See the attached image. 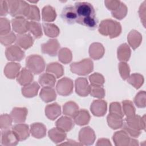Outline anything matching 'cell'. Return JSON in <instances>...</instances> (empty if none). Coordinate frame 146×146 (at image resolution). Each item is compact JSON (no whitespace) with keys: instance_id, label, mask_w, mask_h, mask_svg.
Returning <instances> with one entry per match:
<instances>
[{"instance_id":"cell-47","label":"cell","mask_w":146,"mask_h":146,"mask_svg":"<svg viewBox=\"0 0 146 146\" xmlns=\"http://www.w3.org/2000/svg\"><path fill=\"white\" fill-rule=\"evenodd\" d=\"M13 119L10 115L5 113L1 115L0 117V127L1 129H8L12 124Z\"/></svg>"},{"instance_id":"cell-46","label":"cell","mask_w":146,"mask_h":146,"mask_svg":"<svg viewBox=\"0 0 146 146\" xmlns=\"http://www.w3.org/2000/svg\"><path fill=\"white\" fill-rule=\"evenodd\" d=\"M134 103L138 108H144L146 106V94L144 91H139L134 98Z\"/></svg>"},{"instance_id":"cell-45","label":"cell","mask_w":146,"mask_h":146,"mask_svg":"<svg viewBox=\"0 0 146 146\" xmlns=\"http://www.w3.org/2000/svg\"><path fill=\"white\" fill-rule=\"evenodd\" d=\"M16 38L17 36L12 31L5 35H0V42L4 46H10L11 44L15 42Z\"/></svg>"},{"instance_id":"cell-23","label":"cell","mask_w":146,"mask_h":146,"mask_svg":"<svg viewBox=\"0 0 146 146\" xmlns=\"http://www.w3.org/2000/svg\"><path fill=\"white\" fill-rule=\"evenodd\" d=\"M34 79L32 72L26 68H22L17 77V80L19 84L22 86H26L31 83Z\"/></svg>"},{"instance_id":"cell-27","label":"cell","mask_w":146,"mask_h":146,"mask_svg":"<svg viewBox=\"0 0 146 146\" xmlns=\"http://www.w3.org/2000/svg\"><path fill=\"white\" fill-rule=\"evenodd\" d=\"M39 88L38 83L36 82H33L22 88V94L26 98H33L37 95Z\"/></svg>"},{"instance_id":"cell-48","label":"cell","mask_w":146,"mask_h":146,"mask_svg":"<svg viewBox=\"0 0 146 146\" xmlns=\"http://www.w3.org/2000/svg\"><path fill=\"white\" fill-rule=\"evenodd\" d=\"M105 94V90L102 86H90V94L92 96L99 99H102L104 97Z\"/></svg>"},{"instance_id":"cell-5","label":"cell","mask_w":146,"mask_h":146,"mask_svg":"<svg viewBox=\"0 0 146 146\" xmlns=\"http://www.w3.org/2000/svg\"><path fill=\"white\" fill-rule=\"evenodd\" d=\"M94 69V63L89 58L84 59L79 62H73L70 64L71 71L79 75H87Z\"/></svg>"},{"instance_id":"cell-52","label":"cell","mask_w":146,"mask_h":146,"mask_svg":"<svg viewBox=\"0 0 146 146\" xmlns=\"http://www.w3.org/2000/svg\"><path fill=\"white\" fill-rule=\"evenodd\" d=\"M121 128L124 131L131 137H137L141 134V131H139V130H136L132 128L131 127L128 126L126 123H123Z\"/></svg>"},{"instance_id":"cell-39","label":"cell","mask_w":146,"mask_h":146,"mask_svg":"<svg viewBox=\"0 0 146 146\" xmlns=\"http://www.w3.org/2000/svg\"><path fill=\"white\" fill-rule=\"evenodd\" d=\"M144 81V77L142 75L135 73L132 74L127 79V82L134 87L136 89L140 88L143 84Z\"/></svg>"},{"instance_id":"cell-33","label":"cell","mask_w":146,"mask_h":146,"mask_svg":"<svg viewBox=\"0 0 146 146\" xmlns=\"http://www.w3.org/2000/svg\"><path fill=\"white\" fill-rule=\"evenodd\" d=\"M56 13L55 9L50 5L45 6L42 11V18L44 22H51L55 21Z\"/></svg>"},{"instance_id":"cell-40","label":"cell","mask_w":146,"mask_h":146,"mask_svg":"<svg viewBox=\"0 0 146 146\" xmlns=\"http://www.w3.org/2000/svg\"><path fill=\"white\" fill-rule=\"evenodd\" d=\"M58 59L63 64L69 63L72 59V55L71 50L68 48H62L58 51Z\"/></svg>"},{"instance_id":"cell-10","label":"cell","mask_w":146,"mask_h":146,"mask_svg":"<svg viewBox=\"0 0 146 146\" xmlns=\"http://www.w3.org/2000/svg\"><path fill=\"white\" fill-rule=\"evenodd\" d=\"M60 16L63 21L70 25L75 23L78 18L75 7L71 5H66L63 7Z\"/></svg>"},{"instance_id":"cell-1","label":"cell","mask_w":146,"mask_h":146,"mask_svg":"<svg viewBox=\"0 0 146 146\" xmlns=\"http://www.w3.org/2000/svg\"><path fill=\"white\" fill-rule=\"evenodd\" d=\"M99 33L104 36H108L110 38H114L118 36L121 33V26L118 22L106 19L103 20L98 27Z\"/></svg>"},{"instance_id":"cell-18","label":"cell","mask_w":146,"mask_h":146,"mask_svg":"<svg viewBox=\"0 0 146 146\" xmlns=\"http://www.w3.org/2000/svg\"><path fill=\"white\" fill-rule=\"evenodd\" d=\"M12 130L16 133L21 141L25 140L29 137L30 130L28 125L26 124H17L13 126Z\"/></svg>"},{"instance_id":"cell-15","label":"cell","mask_w":146,"mask_h":146,"mask_svg":"<svg viewBox=\"0 0 146 146\" xmlns=\"http://www.w3.org/2000/svg\"><path fill=\"white\" fill-rule=\"evenodd\" d=\"M29 21L24 17H17L12 19L13 30L18 34L26 33L28 31Z\"/></svg>"},{"instance_id":"cell-17","label":"cell","mask_w":146,"mask_h":146,"mask_svg":"<svg viewBox=\"0 0 146 146\" xmlns=\"http://www.w3.org/2000/svg\"><path fill=\"white\" fill-rule=\"evenodd\" d=\"M90 56L94 60L102 58L105 52V49L102 44L98 42L92 43L89 47Z\"/></svg>"},{"instance_id":"cell-11","label":"cell","mask_w":146,"mask_h":146,"mask_svg":"<svg viewBox=\"0 0 146 146\" xmlns=\"http://www.w3.org/2000/svg\"><path fill=\"white\" fill-rule=\"evenodd\" d=\"M60 48V44L57 39H51L41 45V51L43 54L51 56L57 55Z\"/></svg>"},{"instance_id":"cell-35","label":"cell","mask_w":146,"mask_h":146,"mask_svg":"<svg viewBox=\"0 0 146 146\" xmlns=\"http://www.w3.org/2000/svg\"><path fill=\"white\" fill-rule=\"evenodd\" d=\"M79 111V106L72 101L66 102L63 106V113L70 117H74Z\"/></svg>"},{"instance_id":"cell-8","label":"cell","mask_w":146,"mask_h":146,"mask_svg":"<svg viewBox=\"0 0 146 146\" xmlns=\"http://www.w3.org/2000/svg\"><path fill=\"white\" fill-rule=\"evenodd\" d=\"M96 138L94 131L90 127L82 128L79 132V140L82 145H92Z\"/></svg>"},{"instance_id":"cell-28","label":"cell","mask_w":146,"mask_h":146,"mask_svg":"<svg viewBox=\"0 0 146 146\" xmlns=\"http://www.w3.org/2000/svg\"><path fill=\"white\" fill-rule=\"evenodd\" d=\"M56 127L60 129L68 132L71 130L74 126V121L68 116H62L55 123Z\"/></svg>"},{"instance_id":"cell-29","label":"cell","mask_w":146,"mask_h":146,"mask_svg":"<svg viewBox=\"0 0 146 146\" xmlns=\"http://www.w3.org/2000/svg\"><path fill=\"white\" fill-rule=\"evenodd\" d=\"M39 96L43 102L49 103L56 99V94L52 87H43L40 90Z\"/></svg>"},{"instance_id":"cell-13","label":"cell","mask_w":146,"mask_h":146,"mask_svg":"<svg viewBox=\"0 0 146 146\" xmlns=\"http://www.w3.org/2000/svg\"><path fill=\"white\" fill-rule=\"evenodd\" d=\"M127 124L133 129L141 131L145 130V116L141 117L139 115H133L131 117L125 118Z\"/></svg>"},{"instance_id":"cell-6","label":"cell","mask_w":146,"mask_h":146,"mask_svg":"<svg viewBox=\"0 0 146 146\" xmlns=\"http://www.w3.org/2000/svg\"><path fill=\"white\" fill-rule=\"evenodd\" d=\"M73 81L67 77L59 79L56 86V90L58 94L62 96H68L73 91Z\"/></svg>"},{"instance_id":"cell-56","label":"cell","mask_w":146,"mask_h":146,"mask_svg":"<svg viewBox=\"0 0 146 146\" xmlns=\"http://www.w3.org/2000/svg\"><path fill=\"white\" fill-rule=\"evenodd\" d=\"M98 146H109V145H111V143H110V141L107 139H105V138H102V139H99L97 143L96 144Z\"/></svg>"},{"instance_id":"cell-43","label":"cell","mask_w":146,"mask_h":146,"mask_svg":"<svg viewBox=\"0 0 146 146\" xmlns=\"http://www.w3.org/2000/svg\"><path fill=\"white\" fill-rule=\"evenodd\" d=\"M26 18L27 19L30 20L31 21H39L40 16L38 7L35 5H30L29 13Z\"/></svg>"},{"instance_id":"cell-49","label":"cell","mask_w":146,"mask_h":146,"mask_svg":"<svg viewBox=\"0 0 146 146\" xmlns=\"http://www.w3.org/2000/svg\"><path fill=\"white\" fill-rule=\"evenodd\" d=\"M119 71L121 78L123 80H126L129 76L130 68L129 65L124 62H121L118 65Z\"/></svg>"},{"instance_id":"cell-54","label":"cell","mask_w":146,"mask_h":146,"mask_svg":"<svg viewBox=\"0 0 146 146\" xmlns=\"http://www.w3.org/2000/svg\"><path fill=\"white\" fill-rule=\"evenodd\" d=\"M139 15L144 27H145V1L141 4L139 10Z\"/></svg>"},{"instance_id":"cell-42","label":"cell","mask_w":146,"mask_h":146,"mask_svg":"<svg viewBox=\"0 0 146 146\" xmlns=\"http://www.w3.org/2000/svg\"><path fill=\"white\" fill-rule=\"evenodd\" d=\"M128 11L127 7L126 5L121 2L119 6L114 11H111V14L113 17L116 18L117 19H122L127 15Z\"/></svg>"},{"instance_id":"cell-32","label":"cell","mask_w":146,"mask_h":146,"mask_svg":"<svg viewBox=\"0 0 146 146\" xmlns=\"http://www.w3.org/2000/svg\"><path fill=\"white\" fill-rule=\"evenodd\" d=\"M107 121L108 126L113 129H117L121 128L123 124L122 117L119 115L110 113L107 117Z\"/></svg>"},{"instance_id":"cell-2","label":"cell","mask_w":146,"mask_h":146,"mask_svg":"<svg viewBox=\"0 0 146 146\" xmlns=\"http://www.w3.org/2000/svg\"><path fill=\"white\" fill-rule=\"evenodd\" d=\"M75 9L78 15L76 22L80 24L84 21L95 18V11L93 6L86 2H76Z\"/></svg>"},{"instance_id":"cell-55","label":"cell","mask_w":146,"mask_h":146,"mask_svg":"<svg viewBox=\"0 0 146 146\" xmlns=\"http://www.w3.org/2000/svg\"><path fill=\"white\" fill-rule=\"evenodd\" d=\"M9 13V6L6 1H0V15L5 16Z\"/></svg>"},{"instance_id":"cell-16","label":"cell","mask_w":146,"mask_h":146,"mask_svg":"<svg viewBox=\"0 0 146 146\" xmlns=\"http://www.w3.org/2000/svg\"><path fill=\"white\" fill-rule=\"evenodd\" d=\"M28 110L26 107H14L10 113L13 121L17 123H24L26 119Z\"/></svg>"},{"instance_id":"cell-38","label":"cell","mask_w":146,"mask_h":146,"mask_svg":"<svg viewBox=\"0 0 146 146\" xmlns=\"http://www.w3.org/2000/svg\"><path fill=\"white\" fill-rule=\"evenodd\" d=\"M28 31L34 36L35 38H39L42 36L43 32L41 25L35 21L29 22Z\"/></svg>"},{"instance_id":"cell-9","label":"cell","mask_w":146,"mask_h":146,"mask_svg":"<svg viewBox=\"0 0 146 146\" xmlns=\"http://www.w3.org/2000/svg\"><path fill=\"white\" fill-rule=\"evenodd\" d=\"M19 139L16 133L10 129H4L1 132V144L5 146H14L18 144Z\"/></svg>"},{"instance_id":"cell-21","label":"cell","mask_w":146,"mask_h":146,"mask_svg":"<svg viewBox=\"0 0 146 146\" xmlns=\"http://www.w3.org/2000/svg\"><path fill=\"white\" fill-rule=\"evenodd\" d=\"M21 65L19 63L15 62L7 63L4 68V74L9 79H14L18 75Z\"/></svg>"},{"instance_id":"cell-34","label":"cell","mask_w":146,"mask_h":146,"mask_svg":"<svg viewBox=\"0 0 146 146\" xmlns=\"http://www.w3.org/2000/svg\"><path fill=\"white\" fill-rule=\"evenodd\" d=\"M46 71L54 75L56 78H60L64 74L62 65L58 62H52L48 64L46 67Z\"/></svg>"},{"instance_id":"cell-14","label":"cell","mask_w":146,"mask_h":146,"mask_svg":"<svg viewBox=\"0 0 146 146\" xmlns=\"http://www.w3.org/2000/svg\"><path fill=\"white\" fill-rule=\"evenodd\" d=\"M107 110V103L105 100L98 99L92 102L90 106V110L92 113L96 116H103Z\"/></svg>"},{"instance_id":"cell-4","label":"cell","mask_w":146,"mask_h":146,"mask_svg":"<svg viewBox=\"0 0 146 146\" xmlns=\"http://www.w3.org/2000/svg\"><path fill=\"white\" fill-rule=\"evenodd\" d=\"M26 67L34 74H39L45 68V62L43 58L36 54L30 55L26 58Z\"/></svg>"},{"instance_id":"cell-7","label":"cell","mask_w":146,"mask_h":146,"mask_svg":"<svg viewBox=\"0 0 146 146\" xmlns=\"http://www.w3.org/2000/svg\"><path fill=\"white\" fill-rule=\"evenodd\" d=\"M5 55L7 60L12 62H19L25 56V52L19 46L16 44L8 46L5 50Z\"/></svg>"},{"instance_id":"cell-20","label":"cell","mask_w":146,"mask_h":146,"mask_svg":"<svg viewBox=\"0 0 146 146\" xmlns=\"http://www.w3.org/2000/svg\"><path fill=\"white\" fill-rule=\"evenodd\" d=\"M15 42L20 47L26 50L31 47L34 43V38L29 34H18Z\"/></svg>"},{"instance_id":"cell-41","label":"cell","mask_w":146,"mask_h":146,"mask_svg":"<svg viewBox=\"0 0 146 146\" xmlns=\"http://www.w3.org/2000/svg\"><path fill=\"white\" fill-rule=\"evenodd\" d=\"M122 108L123 113L126 117H131L135 115V108L133 103L129 100H125L122 102Z\"/></svg>"},{"instance_id":"cell-37","label":"cell","mask_w":146,"mask_h":146,"mask_svg":"<svg viewBox=\"0 0 146 146\" xmlns=\"http://www.w3.org/2000/svg\"><path fill=\"white\" fill-rule=\"evenodd\" d=\"M42 26L45 35L48 37L55 38L60 33V30L58 27L53 23H43Z\"/></svg>"},{"instance_id":"cell-31","label":"cell","mask_w":146,"mask_h":146,"mask_svg":"<svg viewBox=\"0 0 146 146\" xmlns=\"http://www.w3.org/2000/svg\"><path fill=\"white\" fill-rule=\"evenodd\" d=\"M90 115L89 112L84 110H79L78 113L74 117V123L77 125L82 126L87 124L90 120Z\"/></svg>"},{"instance_id":"cell-26","label":"cell","mask_w":146,"mask_h":146,"mask_svg":"<svg viewBox=\"0 0 146 146\" xmlns=\"http://www.w3.org/2000/svg\"><path fill=\"white\" fill-rule=\"evenodd\" d=\"M30 133L36 139L44 137L46 135V127L41 123H34L30 125Z\"/></svg>"},{"instance_id":"cell-36","label":"cell","mask_w":146,"mask_h":146,"mask_svg":"<svg viewBox=\"0 0 146 146\" xmlns=\"http://www.w3.org/2000/svg\"><path fill=\"white\" fill-rule=\"evenodd\" d=\"M38 82L42 87H53L55 84L56 78L55 76L51 74L46 72L39 76Z\"/></svg>"},{"instance_id":"cell-30","label":"cell","mask_w":146,"mask_h":146,"mask_svg":"<svg viewBox=\"0 0 146 146\" xmlns=\"http://www.w3.org/2000/svg\"><path fill=\"white\" fill-rule=\"evenodd\" d=\"M131 54L130 47L127 43L120 44L117 50V56L120 62H126L128 61Z\"/></svg>"},{"instance_id":"cell-22","label":"cell","mask_w":146,"mask_h":146,"mask_svg":"<svg viewBox=\"0 0 146 146\" xmlns=\"http://www.w3.org/2000/svg\"><path fill=\"white\" fill-rule=\"evenodd\" d=\"M61 114L60 106L56 103L47 105L45 107V115L51 120H54Z\"/></svg>"},{"instance_id":"cell-58","label":"cell","mask_w":146,"mask_h":146,"mask_svg":"<svg viewBox=\"0 0 146 146\" xmlns=\"http://www.w3.org/2000/svg\"><path fill=\"white\" fill-rule=\"evenodd\" d=\"M139 145V143L137 140L131 138L129 145Z\"/></svg>"},{"instance_id":"cell-51","label":"cell","mask_w":146,"mask_h":146,"mask_svg":"<svg viewBox=\"0 0 146 146\" xmlns=\"http://www.w3.org/2000/svg\"><path fill=\"white\" fill-rule=\"evenodd\" d=\"M110 113L116 114L123 117L124 113L121 105L118 102H112L110 105Z\"/></svg>"},{"instance_id":"cell-44","label":"cell","mask_w":146,"mask_h":146,"mask_svg":"<svg viewBox=\"0 0 146 146\" xmlns=\"http://www.w3.org/2000/svg\"><path fill=\"white\" fill-rule=\"evenodd\" d=\"M89 80L91 86H103L105 82L104 76L98 72L94 73L89 76Z\"/></svg>"},{"instance_id":"cell-19","label":"cell","mask_w":146,"mask_h":146,"mask_svg":"<svg viewBox=\"0 0 146 146\" xmlns=\"http://www.w3.org/2000/svg\"><path fill=\"white\" fill-rule=\"evenodd\" d=\"M113 141L116 146L129 145L130 136L124 131L121 130L116 132L112 137Z\"/></svg>"},{"instance_id":"cell-57","label":"cell","mask_w":146,"mask_h":146,"mask_svg":"<svg viewBox=\"0 0 146 146\" xmlns=\"http://www.w3.org/2000/svg\"><path fill=\"white\" fill-rule=\"evenodd\" d=\"M59 145H81L82 144L80 143H77L74 140H68L66 142L60 143Z\"/></svg>"},{"instance_id":"cell-3","label":"cell","mask_w":146,"mask_h":146,"mask_svg":"<svg viewBox=\"0 0 146 146\" xmlns=\"http://www.w3.org/2000/svg\"><path fill=\"white\" fill-rule=\"evenodd\" d=\"M9 6V13L14 17H24L27 15L30 5L24 1L10 0L7 1Z\"/></svg>"},{"instance_id":"cell-53","label":"cell","mask_w":146,"mask_h":146,"mask_svg":"<svg viewBox=\"0 0 146 146\" xmlns=\"http://www.w3.org/2000/svg\"><path fill=\"white\" fill-rule=\"evenodd\" d=\"M120 3L121 1L116 0H107L104 1L105 6L111 11L115 10L119 6Z\"/></svg>"},{"instance_id":"cell-50","label":"cell","mask_w":146,"mask_h":146,"mask_svg":"<svg viewBox=\"0 0 146 146\" xmlns=\"http://www.w3.org/2000/svg\"><path fill=\"white\" fill-rule=\"evenodd\" d=\"M10 32V21L6 18L0 19V35H5Z\"/></svg>"},{"instance_id":"cell-24","label":"cell","mask_w":146,"mask_h":146,"mask_svg":"<svg viewBox=\"0 0 146 146\" xmlns=\"http://www.w3.org/2000/svg\"><path fill=\"white\" fill-rule=\"evenodd\" d=\"M48 135L49 138L56 144H60V143L63 141L67 137L65 131L58 127L53 128L50 129L48 132Z\"/></svg>"},{"instance_id":"cell-12","label":"cell","mask_w":146,"mask_h":146,"mask_svg":"<svg viewBox=\"0 0 146 146\" xmlns=\"http://www.w3.org/2000/svg\"><path fill=\"white\" fill-rule=\"evenodd\" d=\"M75 88L76 93L80 96L85 97L90 94V86L85 78H77L75 81Z\"/></svg>"},{"instance_id":"cell-25","label":"cell","mask_w":146,"mask_h":146,"mask_svg":"<svg viewBox=\"0 0 146 146\" xmlns=\"http://www.w3.org/2000/svg\"><path fill=\"white\" fill-rule=\"evenodd\" d=\"M127 40L132 49L135 50L140 45L142 42V35L137 30H132L128 34Z\"/></svg>"}]
</instances>
